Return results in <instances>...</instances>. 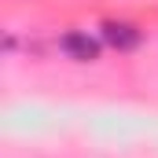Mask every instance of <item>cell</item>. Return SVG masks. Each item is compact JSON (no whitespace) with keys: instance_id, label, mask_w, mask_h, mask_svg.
<instances>
[{"instance_id":"cell-1","label":"cell","mask_w":158,"mask_h":158,"mask_svg":"<svg viewBox=\"0 0 158 158\" xmlns=\"http://www.w3.org/2000/svg\"><path fill=\"white\" fill-rule=\"evenodd\" d=\"M59 48H63L74 63H96V59H99V40L88 37V33H81V30H66V33L59 37Z\"/></svg>"},{"instance_id":"cell-2","label":"cell","mask_w":158,"mask_h":158,"mask_svg":"<svg viewBox=\"0 0 158 158\" xmlns=\"http://www.w3.org/2000/svg\"><path fill=\"white\" fill-rule=\"evenodd\" d=\"M99 33H103V44H110L114 52H136L140 40H143L136 26H129V22H114V19H107Z\"/></svg>"}]
</instances>
